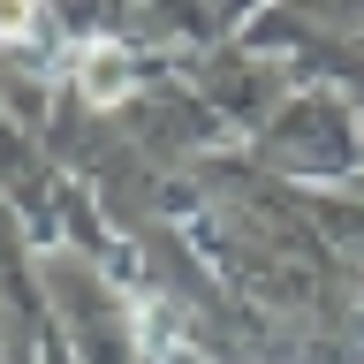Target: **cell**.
I'll use <instances>...</instances> for the list:
<instances>
[{
    "instance_id": "6da1fadb",
    "label": "cell",
    "mask_w": 364,
    "mask_h": 364,
    "mask_svg": "<svg viewBox=\"0 0 364 364\" xmlns=\"http://www.w3.org/2000/svg\"><path fill=\"white\" fill-rule=\"evenodd\" d=\"M31 23V0H0V31H23Z\"/></svg>"
}]
</instances>
